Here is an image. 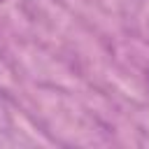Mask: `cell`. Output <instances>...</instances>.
<instances>
[{"instance_id": "1", "label": "cell", "mask_w": 149, "mask_h": 149, "mask_svg": "<svg viewBox=\"0 0 149 149\" xmlns=\"http://www.w3.org/2000/svg\"><path fill=\"white\" fill-rule=\"evenodd\" d=\"M147 81H149V70H147Z\"/></svg>"}, {"instance_id": "2", "label": "cell", "mask_w": 149, "mask_h": 149, "mask_svg": "<svg viewBox=\"0 0 149 149\" xmlns=\"http://www.w3.org/2000/svg\"><path fill=\"white\" fill-rule=\"evenodd\" d=\"M0 2H5V0H0Z\"/></svg>"}]
</instances>
